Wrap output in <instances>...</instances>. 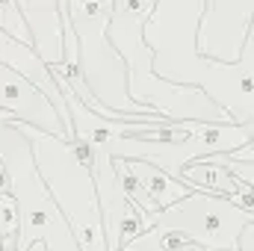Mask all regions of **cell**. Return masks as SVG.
<instances>
[{
	"label": "cell",
	"instance_id": "obj_1",
	"mask_svg": "<svg viewBox=\"0 0 254 251\" xmlns=\"http://www.w3.org/2000/svg\"><path fill=\"white\" fill-rule=\"evenodd\" d=\"M207 0H157L145 21V45L154 54V74L172 86L204 92L234 125L254 122V21L234 65L213 63L198 54L195 33Z\"/></svg>",
	"mask_w": 254,
	"mask_h": 251
},
{
	"label": "cell",
	"instance_id": "obj_2",
	"mask_svg": "<svg viewBox=\"0 0 254 251\" xmlns=\"http://www.w3.org/2000/svg\"><path fill=\"white\" fill-rule=\"evenodd\" d=\"M157 0L145 3H119L113 0V15L107 24V39L116 48L127 68V92L130 101L175 122H201V125H234L204 92L190 86H172L154 74V54L145 45V21L151 18Z\"/></svg>",
	"mask_w": 254,
	"mask_h": 251
},
{
	"label": "cell",
	"instance_id": "obj_3",
	"mask_svg": "<svg viewBox=\"0 0 254 251\" xmlns=\"http://www.w3.org/2000/svg\"><path fill=\"white\" fill-rule=\"evenodd\" d=\"M12 127L27 139L33 160H36V169H39L45 187L51 192V198L63 210L65 222L77 240V249L110 251L101 204H98V189H95L86 160L77 154V148L68 145L65 139L48 136V133H42L30 125H21L18 119L12 122Z\"/></svg>",
	"mask_w": 254,
	"mask_h": 251
},
{
	"label": "cell",
	"instance_id": "obj_4",
	"mask_svg": "<svg viewBox=\"0 0 254 251\" xmlns=\"http://www.w3.org/2000/svg\"><path fill=\"white\" fill-rule=\"evenodd\" d=\"M65 9H68L71 27L77 33V42H80L77 68H80V77H83L86 89L92 92V98L107 113H113L119 122H127V125H154V127L175 125V122H169V119H163V116H157V113L130 101L127 68L122 63V57L116 54V48L110 45V39H107L113 0H98V3L65 0Z\"/></svg>",
	"mask_w": 254,
	"mask_h": 251
},
{
	"label": "cell",
	"instance_id": "obj_5",
	"mask_svg": "<svg viewBox=\"0 0 254 251\" xmlns=\"http://www.w3.org/2000/svg\"><path fill=\"white\" fill-rule=\"evenodd\" d=\"M154 125H127L119 122L113 127L107 148L113 160H139L148 163L169 178L178 181V175L198 160L219 157V154H234L246 148L254 139V122L252 125H195L187 139L181 142H163V139H142V130Z\"/></svg>",
	"mask_w": 254,
	"mask_h": 251
},
{
	"label": "cell",
	"instance_id": "obj_6",
	"mask_svg": "<svg viewBox=\"0 0 254 251\" xmlns=\"http://www.w3.org/2000/svg\"><path fill=\"white\" fill-rule=\"evenodd\" d=\"M252 222V213L240 210L231 198H219L210 192H192L190 198L172 204L169 210H160L151 231L178 234L204 251H237L243 228Z\"/></svg>",
	"mask_w": 254,
	"mask_h": 251
},
{
	"label": "cell",
	"instance_id": "obj_7",
	"mask_svg": "<svg viewBox=\"0 0 254 251\" xmlns=\"http://www.w3.org/2000/svg\"><path fill=\"white\" fill-rule=\"evenodd\" d=\"M254 21V0H207L198 21V54L222 65L243 60V48Z\"/></svg>",
	"mask_w": 254,
	"mask_h": 251
},
{
	"label": "cell",
	"instance_id": "obj_8",
	"mask_svg": "<svg viewBox=\"0 0 254 251\" xmlns=\"http://www.w3.org/2000/svg\"><path fill=\"white\" fill-rule=\"evenodd\" d=\"M0 110L12 113L21 125H30L42 133H48V136H57V139L68 142V133H65L57 110L51 107V101L33 83H27L21 74H15L6 65H0Z\"/></svg>",
	"mask_w": 254,
	"mask_h": 251
},
{
	"label": "cell",
	"instance_id": "obj_9",
	"mask_svg": "<svg viewBox=\"0 0 254 251\" xmlns=\"http://www.w3.org/2000/svg\"><path fill=\"white\" fill-rule=\"evenodd\" d=\"M0 65H6V68H12L15 74H21L27 83H33V86L51 101V107L57 110L65 133H68V142L74 145V125H71L68 104H65V98H63V92H60V86H57V80H54V74H51V68L36 57V51H33L30 45L12 42V39L0 30Z\"/></svg>",
	"mask_w": 254,
	"mask_h": 251
},
{
	"label": "cell",
	"instance_id": "obj_10",
	"mask_svg": "<svg viewBox=\"0 0 254 251\" xmlns=\"http://www.w3.org/2000/svg\"><path fill=\"white\" fill-rule=\"evenodd\" d=\"M21 15L30 30L33 51L48 68H57L65 60V30L63 3L57 0H18Z\"/></svg>",
	"mask_w": 254,
	"mask_h": 251
},
{
	"label": "cell",
	"instance_id": "obj_11",
	"mask_svg": "<svg viewBox=\"0 0 254 251\" xmlns=\"http://www.w3.org/2000/svg\"><path fill=\"white\" fill-rule=\"evenodd\" d=\"M125 166H127V172L142 184V189L148 192V198L157 204V210H169L172 204L190 198L192 192H195V189H190L187 184L169 178L166 172H160V169H154V166H148V163L130 160V163H125Z\"/></svg>",
	"mask_w": 254,
	"mask_h": 251
},
{
	"label": "cell",
	"instance_id": "obj_12",
	"mask_svg": "<svg viewBox=\"0 0 254 251\" xmlns=\"http://www.w3.org/2000/svg\"><path fill=\"white\" fill-rule=\"evenodd\" d=\"M181 184H187L195 192H210V195H219V198H234L243 184H237L222 166H216L213 160H198L190 163L181 175H178Z\"/></svg>",
	"mask_w": 254,
	"mask_h": 251
},
{
	"label": "cell",
	"instance_id": "obj_13",
	"mask_svg": "<svg viewBox=\"0 0 254 251\" xmlns=\"http://www.w3.org/2000/svg\"><path fill=\"white\" fill-rule=\"evenodd\" d=\"M0 30H3L12 42H18V45H30V48H33V42H30V30H27V21H24V15H21L18 0H0Z\"/></svg>",
	"mask_w": 254,
	"mask_h": 251
},
{
	"label": "cell",
	"instance_id": "obj_14",
	"mask_svg": "<svg viewBox=\"0 0 254 251\" xmlns=\"http://www.w3.org/2000/svg\"><path fill=\"white\" fill-rule=\"evenodd\" d=\"M207 160H213L216 166H222L237 184H243V187L254 189V163H234L228 154H219V157H207Z\"/></svg>",
	"mask_w": 254,
	"mask_h": 251
},
{
	"label": "cell",
	"instance_id": "obj_15",
	"mask_svg": "<svg viewBox=\"0 0 254 251\" xmlns=\"http://www.w3.org/2000/svg\"><path fill=\"white\" fill-rule=\"evenodd\" d=\"M234 163H254V139L246 145V148H240V151H234V154H228Z\"/></svg>",
	"mask_w": 254,
	"mask_h": 251
},
{
	"label": "cell",
	"instance_id": "obj_16",
	"mask_svg": "<svg viewBox=\"0 0 254 251\" xmlns=\"http://www.w3.org/2000/svg\"><path fill=\"white\" fill-rule=\"evenodd\" d=\"M237 251H254V222L243 228V237H240V249Z\"/></svg>",
	"mask_w": 254,
	"mask_h": 251
},
{
	"label": "cell",
	"instance_id": "obj_17",
	"mask_svg": "<svg viewBox=\"0 0 254 251\" xmlns=\"http://www.w3.org/2000/svg\"><path fill=\"white\" fill-rule=\"evenodd\" d=\"M6 251H18V249H6ZM27 251H48V249H45V246H42V243H36V246H33V249H27Z\"/></svg>",
	"mask_w": 254,
	"mask_h": 251
}]
</instances>
